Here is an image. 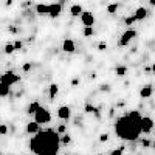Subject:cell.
I'll list each match as a JSON object with an SVG mask.
<instances>
[{"instance_id":"obj_1","label":"cell","mask_w":155,"mask_h":155,"mask_svg":"<svg viewBox=\"0 0 155 155\" xmlns=\"http://www.w3.org/2000/svg\"><path fill=\"white\" fill-rule=\"evenodd\" d=\"M115 132L120 138L135 141L141 135V115L138 110L127 112L115 123Z\"/></svg>"},{"instance_id":"obj_2","label":"cell","mask_w":155,"mask_h":155,"mask_svg":"<svg viewBox=\"0 0 155 155\" xmlns=\"http://www.w3.org/2000/svg\"><path fill=\"white\" fill-rule=\"evenodd\" d=\"M30 141V149L36 155H58L61 140L56 130H39Z\"/></svg>"},{"instance_id":"obj_3","label":"cell","mask_w":155,"mask_h":155,"mask_svg":"<svg viewBox=\"0 0 155 155\" xmlns=\"http://www.w3.org/2000/svg\"><path fill=\"white\" fill-rule=\"evenodd\" d=\"M34 121L37 123V124H48L50 121H51V113H50V110L48 109H45V107H39L34 113Z\"/></svg>"},{"instance_id":"obj_4","label":"cell","mask_w":155,"mask_h":155,"mask_svg":"<svg viewBox=\"0 0 155 155\" xmlns=\"http://www.w3.org/2000/svg\"><path fill=\"white\" fill-rule=\"evenodd\" d=\"M20 81V76L16 74L14 71H5L3 74H0V84H5L8 87H11L12 84H16Z\"/></svg>"},{"instance_id":"obj_5","label":"cell","mask_w":155,"mask_h":155,"mask_svg":"<svg viewBox=\"0 0 155 155\" xmlns=\"http://www.w3.org/2000/svg\"><path fill=\"white\" fill-rule=\"evenodd\" d=\"M137 36V31L135 30H127V31H124L123 34H121V39H120V47H126V45H129L130 44V41Z\"/></svg>"},{"instance_id":"obj_6","label":"cell","mask_w":155,"mask_h":155,"mask_svg":"<svg viewBox=\"0 0 155 155\" xmlns=\"http://www.w3.org/2000/svg\"><path fill=\"white\" fill-rule=\"evenodd\" d=\"M79 17H81V22L84 27H93L95 25V16L90 11H82Z\"/></svg>"},{"instance_id":"obj_7","label":"cell","mask_w":155,"mask_h":155,"mask_svg":"<svg viewBox=\"0 0 155 155\" xmlns=\"http://www.w3.org/2000/svg\"><path fill=\"white\" fill-rule=\"evenodd\" d=\"M153 129V121L149 116H141V132L143 134H150Z\"/></svg>"},{"instance_id":"obj_8","label":"cell","mask_w":155,"mask_h":155,"mask_svg":"<svg viewBox=\"0 0 155 155\" xmlns=\"http://www.w3.org/2000/svg\"><path fill=\"white\" fill-rule=\"evenodd\" d=\"M61 12H62V5L61 3H51V5H48V16L51 19L59 17Z\"/></svg>"},{"instance_id":"obj_9","label":"cell","mask_w":155,"mask_h":155,"mask_svg":"<svg viewBox=\"0 0 155 155\" xmlns=\"http://www.w3.org/2000/svg\"><path fill=\"white\" fill-rule=\"evenodd\" d=\"M62 51H65V53H74L76 51L74 41H71V39H65V41L62 42Z\"/></svg>"},{"instance_id":"obj_10","label":"cell","mask_w":155,"mask_h":155,"mask_svg":"<svg viewBox=\"0 0 155 155\" xmlns=\"http://www.w3.org/2000/svg\"><path fill=\"white\" fill-rule=\"evenodd\" d=\"M58 116L61 120H68L70 116H71V110H70V107L68 106H62V107H59L58 109Z\"/></svg>"},{"instance_id":"obj_11","label":"cell","mask_w":155,"mask_h":155,"mask_svg":"<svg viewBox=\"0 0 155 155\" xmlns=\"http://www.w3.org/2000/svg\"><path fill=\"white\" fill-rule=\"evenodd\" d=\"M149 16V11L144 8V6H140L137 11H135V14H134V19L135 20H144L146 17Z\"/></svg>"},{"instance_id":"obj_12","label":"cell","mask_w":155,"mask_h":155,"mask_svg":"<svg viewBox=\"0 0 155 155\" xmlns=\"http://www.w3.org/2000/svg\"><path fill=\"white\" fill-rule=\"evenodd\" d=\"M25 130L30 135H34V134L39 132V124L36 121H30V123H27V129H25Z\"/></svg>"},{"instance_id":"obj_13","label":"cell","mask_w":155,"mask_h":155,"mask_svg":"<svg viewBox=\"0 0 155 155\" xmlns=\"http://www.w3.org/2000/svg\"><path fill=\"white\" fill-rule=\"evenodd\" d=\"M36 12H37V16H48V5L37 3L36 5Z\"/></svg>"},{"instance_id":"obj_14","label":"cell","mask_w":155,"mask_h":155,"mask_svg":"<svg viewBox=\"0 0 155 155\" xmlns=\"http://www.w3.org/2000/svg\"><path fill=\"white\" fill-rule=\"evenodd\" d=\"M140 96L141 98H150L152 96V85H144L140 90Z\"/></svg>"},{"instance_id":"obj_15","label":"cell","mask_w":155,"mask_h":155,"mask_svg":"<svg viewBox=\"0 0 155 155\" xmlns=\"http://www.w3.org/2000/svg\"><path fill=\"white\" fill-rule=\"evenodd\" d=\"M82 11H84V9H82L81 5H71V8H70V14H71L73 17H79Z\"/></svg>"},{"instance_id":"obj_16","label":"cell","mask_w":155,"mask_h":155,"mask_svg":"<svg viewBox=\"0 0 155 155\" xmlns=\"http://www.w3.org/2000/svg\"><path fill=\"white\" fill-rule=\"evenodd\" d=\"M58 92H59V85H58V84H51V85H50V88H48L50 98H51V99H54V98H56V95H58Z\"/></svg>"},{"instance_id":"obj_17","label":"cell","mask_w":155,"mask_h":155,"mask_svg":"<svg viewBox=\"0 0 155 155\" xmlns=\"http://www.w3.org/2000/svg\"><path fill=\"white\" fill-rule=\"evenodd\" d=\"M39 107H41V104H39L37 101H34V102H31V104L28 106V109H27V113H30V115H31V113H34V112H36Z\"/></svg>"},{"instance_id":"obj_18","label":"cell","mask_w":155,"mask_h":155,"mask_svg":"<svg viewBox=\"0 0 155 155\" xmlns=\"http://www.w3.org/2000/svg\"><path fill=\"white\" fill-rule=\"evenodd\" d=\"M9 95V87L5 85V84H0V96L2 98H6Z\"/></svg>"},{"instance_id":"obj_19","label":"cell","mask_w":155,"mask_h":155,"mask_svg":"<svg viewBox=\"0 0 155 155\" xmlns=\"http://www.w3.org/2000/svg\"><path fill=\"white\" fill-rule=\"evenodd\" d=\"M59 140H61V144H68L71 141V137L68 134H62V135H59Z\"/></svg>"},{"instance_id":"obj_20","label":"cell","mask_w":155,"mask_h":155,"mask_svg":"<svg viewBox=\"0 0 155 155\" xmlns=\"http://www.w3.org/2000/svg\"><path fill=\"white\" fill-rule=\"evenodd\" d=\"M115 73L118 74V76H126V74H127V67H123V65L116 67V68H115Z\"/></svg>"},{"instance_id":"obj_21","label":"cell","mask_w":155,"mask_h":155,"mask_svg":"<svg viewBox=\"0 0 155 155\" xmlns=\"http://www.w3.org/2000/svg\"><path fill=\"white\" fill-rule=\"evenodd\" d=\"M3 51H5L6 54H12L16 50H14V45H12V44H6V45L3 47Z\"/></svg>"},{"instance_id":"obj_22","label":"cell","mask_w":155,"mask_h":155,"mask_svg":"<svg viewBox=\"0 0 155 155\" xmlns=\"http://www.w3.org/2000/svg\"><path fill=\"white\" fill-rule=\"evenodd\" d=\"M118 8H120V5H118V3H112V5H109V6H107V12L113 14V12H115L116 9H118Z\"/></svg>"},{"instance_id":"obj_23","label":"cell","mask_w":155,"mask_h":155,"mask_svg":"<svg viewBox=\"0 0 155 155\" xmlns=\"http://www.w3.org/2000/svg\"><path fill=\"white\" fill-rule=\"evenodd\" d=\"M84 36H85V37L93 36V27H85V28H84Z\"/></svg>"},{"instance_id":"obj_24","label":"cell","mask_w":155,"mask_h":155,"mask_svg":"<svg viewBox=\"0 0 155 155\" xmlns=\"http://www.w3.org/2000/svg\"><path fill=\"white\" fill-rule=\"evenodd\" d=\"M65 130H67V126L65 124H61L58 129H56V132L59 134V135H62V134H65Z\"/></svg>"},{"instance_id":"obj_25","label":"cell","mask_w":155,"mask_h":155,"mask_svg":"<svg viewBox=\"0 0 155 155\" xmlns=\"http://www.w3.org/2000/svg\"><path fill=\"white\" fill-rule=\"evenodd\" d=\"M6 134H8V126L0 124V135H6Z\"/></svg>"},{"instance_id":"obj_26","label":"cell","mask_w":155,"mask_h":155,"mask_svg":"<svg viewBox=\"0 0 155 155\" xmlns=\"http://www.w3.org/2000/svg\"><path fill=\"white\" fill-rule=\"evenodd\" d=\"M123 150H124V147H118V149H113L110 155H123Z\"/></svg>"},{"instance_id":"obj_27","label":"cell","mask_w":155,"mask_h":155,"mask_svg":"<svg viewBox=\"0 0 155 155\" xmlns=\"http://www.w3.org/2000/svg\"><path fill=\"white\" fill-rule=\"evenodd\" d=\"M85 112H87V113H92V112H96V109H95L92 104H87V106H85Z\"/></svg>"},{"instance_id":"obj_28","label":"cell","mask_w":155,"mask_h":155,"mask_svg":"<svg viewBox=\"0 0 155 155\" xmlns=\"http://www.w3.org/2000/svg\"><path fill=\"white\" fill-rule=\"evenodd\" d=\"M22 70H23V71H30V70H31V62L23 64V65H22Z\"/></svg>"},{"instance_id":"obj_29","label":"cell","mask_w":155,"mask_h":155,"mask_svg":"<svg viewBox=\"0 0 155 155\" xmlns=\"http://www.w3.org/2000/svg\"><path fill=\"white\" fill-rule=\"evenodd\" d=\"M134 22H135L134 16H130V17H126V19H124V23H126V25H132Z\"/></svg>"},{"instance_id":"obj_30","label":"cell","mask_w":155,"mask_h":155,"mask_svg":"<svg viewBox=\"0 0 155 155\" xmlns=\"http://www.w3.org/2000/svg\"><path fill=\"white\" fill-rule=\"evenodd\" d=\"M109 140V134H101L99 135V141L101 143H104V141H107Z\"/></svg>"},{"instance_id":"obj_31","label":"cell","mask_w":155,"mask_h":155,"mask_svg":"<svg viewBox=\"0 0 155 155\" xmlns=\"http://www.w3.org/2000/svg\"><path fill=\"white\" fill-rule=\"evenodd\" d=\"M12 45H14V50H20L22 47H23V44H22V41H16L14 44H12Z\"/></svg>"},{"instance_id":"obj_32","label":"cell","mask_w":155,"mask_h":155,"mask_svg":"<svg viewBox=\"0 0 155 155\" xmlns=\"http://www.w3.org/2000/svg\"><path fill=\"white\" fill-rule=\"evenodd\" d=\"M141 146H144V147L150 146V141L149 140H141Z\"/></svg>"},{"instance_id":"obj_33","label":"cell","mask_w":155,"mask_h":155,"mask_svg":"<svg viewBox=\"0 0 155 155\" xmlns=\"http://www.w3.org/2000/svg\"><path fill=\"white\" fill-rule=\"evenodd\" d=\"M98 48H99L101 51H102V50H106V48H107V44H106V42H101V44L98 45Z\"/></svg>"},{"instance_id":"obj_34","label":"cell","mask_w":155,"mask_h":155,"mask_svg":"<svg viewBox=\"0 0 155 155\" xmlns=\"http://www.w3.org/2000/svg\"><path fill=\"white\" fill-rule=\"evenodd\" d=\"M78 82H79V79H78V78H76V79H73V81H71V84H73V85H78Z\"/></svg>"},{"instance_id":"obj_35","label":"cell","mask_w":155,"mask_h":155,"mask_svg":"<svg viewBox=\"0 0 155 155\" xmlns=\"http://www.w3.org/2000/svg\"><path fill=\"white\" fill-rule=\"evenodd\" d=\"M11 3H12V0H6V5H8V6H9Z\"/></svg>"},{"instance_id":"obj_36","label":"cell","mask_w":155,"mask_h":155,"mask_svg":"<svg viewBox=\"0 0 155 155\" xmlns=\"http://www.w3.org/2000/svg\"><path fill=\"white\" fill-rule=\"evenodd\" d=\"M149 2H150V5H153V3H155V0H149Z\"/></svg>"},{"instance_id":"obj_37","label":"cell","mask_w":155,"mask_h":155,"mask_svg":"<svg viewBox=\"0 0 155 155\" xmlns=\"http://www.w3.org/2000/svg\"><path fill=\"white\" fill-rule=\"evenodd\" d=\"M99 155H104V153H99Z\"/></svg>"},{"instance_id":"obj_38","label":"cell","mask_w":155,"mask_h":155,"mask_svg":"<svg viewBox=\"0 0 155 155\" xmlns=\"http://www.w3.org/2000/svg\"><path fill=\"white\" fill-rule=\"evenodd\" d=\"M0 155H2V152H0Z\"/></svg>"}]
</instances>
